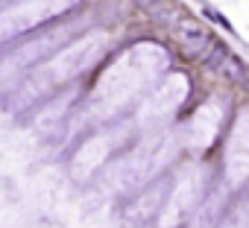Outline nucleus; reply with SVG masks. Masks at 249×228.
Wrapping results in <instances>:
<instances>
[{"label": "nucleus", "mask_w": 249, "mask_h": 228, "mask_svg": "<svg viewBox=\"0 0 249 228\" xmlns=\"http://www.w3.org/2000/svg\"><path fill=\"white\" fill-rule=\"evenodd\" d=\"M138 6H144V9H156V3H161V0H135Z\"/></svg>", "instance_id": "nucleus-1"}]
</instances>
